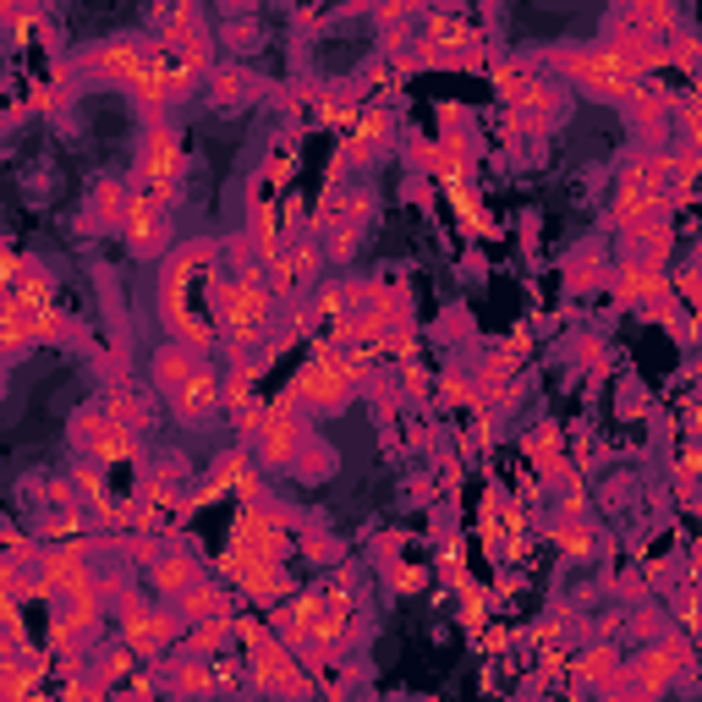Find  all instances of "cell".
I'll use <instances>...</instances> for the list:
<instances>
[{
  "mask_svg": "<svg viewBox=\"0 0 702 702\" xmlns=\"http://www.w3.org/2000/svg\"><path fill=\"white\" fill-rule=\"evenodd\" d=\"M565 72L581 77V88L598 94V99H626V94H637V66H631V55H620V50L565 55Z\"/></svg>",
  "mask_w": 702,
  "mask_h": 702,
  "instance_id": "cell-1",
  "label": "cell"
},
{
  "mask_svg": "<svg viewBox=\"0 0 702 702\" xmlns=\"http://www.w3.org/2000/svg\"><path fill=\"white\" fill-rule=\"evenodd\" d=\"M176 170H181V143L170 138L165 127H154L148 143H143V192L154 198V203H170L176 198Z\"/></svg>",
  "mask_w": 702,
  "mask_h": 702,
  "instance_id": "cell-2",
  "label": "cell"
},
{
  "mask_svg": "<svg viewBox=\"0 0 702 702\" xmlns=\"http://www.w3.org/2000/svg\"><path fill=\"white\" fill-rule=\"evenodd\" d=\"M214 302H220V324H226L237 340H253V335L264 329V318H270V296L259 291V281L226 285Z\"/></svg>",
  "mask_w": 702,
  "mask_h": 702,
  "instance_id": "cell-3",
  "label": "cell"
},
{
  "mask_svg": "<svg viewBox=\"0 0 702 702\" xmlns=\"http://www.w3.org/2000/svg\"><path fill=\"white\" fill-rule=\"evenodd\" d=\"M248 648H253V675H259V687H270V692H307V675L285 659L259 626H248Z\"/></svg>",
  "mask_w": 702,
  "mask_h": 702,
  "instance_id": "cell-4",
  "label": "cell"
},
{
  "mask_svg": "<svg viewBox=\"0 0 702 702\" xmlns=\"http://www.w3.org/2000/svg\"><path fill=\"white\" fill-rule=\"evenodd\" d=\"M127 642H133V653H143V659H154L170 637H176V620L170 615H154V609H143V604H127Z\"/></svg>",
  "mask_w": 702,
  "mask_h": 702,
  "instance_id": "cell-5",
  "label": "cell"
},
{
  "mask_svg": "<svg viewBox=\"0 0 702 702\" xmlns=\"http://www.w3.org/2000/svg\"><path fill=\"white\" fill-rule=\"evenodd\" d=\"M88 72H99V77H116V83H138L143 72H148V55H143L138 44H127V39H111L105 50H94L88 55Z\"/></svg>",
  "mask_w": 702,
  "mask_h": 702,
  "instance_id": "cell-6",
  "label": "cell"
},
{
  "mask_svg": "<svg viewBox=\"0 0 702 702\" xmlns=\"http://www.w3.org/2000/svg\"><path fill=\"white\" fill-rule=\"evenodd\" d=\"M170 390H176V396H170V401H176V412H181L187 422L209 418V412L220 407V396H214V379H209V374H198V368H187V374H181Z\"/></svg>",
  "mask_w": 702,
  "mask_h": 702,
  "instance_id": "cell-7",
  "label": "cell"
},
{
  "mask_svg": "<svg viewBox=\"0 0 702 702\" xmlns=\"http://www.w3.org/2000/svg\"><path fill=\"white\" fill-rule=\"evenodd\" d=\"M77 428H83V433H88V439H83V444H88V450H94V455H99V461H127V455H133V450H138V439H133V433H127V422L83 418V422H77Z\"/></svg>",
  "mask_w": 702,
  "mask_h": 702,
  "instance_id": "cell-8",
  "label": "cell"
},
{
  "mask_svg": "<svg viewBox=\"0 0 702 702\" xmlns=\"http://www.w3.org/2000/svg\"><path fill=\"white\" fill-rule=\"evenodd\" d=\"M159 214H165V203H154L148 192L133 203V214H127V237H133L138 253H154V248L165 242V220H159Z\"/></svg>",
  "mask_w": 702,
  "mask_h": 702,
  "instance_id": "cell-9",
  "label": "cell"
},
{
  "mask_svg": "<svg viewBox=\"0 0 702 702\" xmlns=\"http://www.w3.org/2000/svg\"><path fill=\"white\" fill-rule=\"evenodd\" d=\"M181 615H187V620H220V615H226V598H220L214 587H198V581H192V593H187Z\"/></svg>",
  "mask_w": 702,
  "mask_h": 702,
  "instance_id": "cell-10",
  "label": "cell"
},
{
  "mask_svg": "<svg viewBox=\"0 0 702 702\" xmlns=\"http://www.w3.org/2000/svg\"><path fill=\"white\" fill-rule=\"evenodd\" d=\"M154 581H159L165 593H176V587H192V581H198V570H192V560L170 555V560H159V570H154Z\"/></svg>",
  "mask_w": 702,
  "mask_h": 702,
  "instance_id": "cell-11",
  "label": "cell"
},
{
  "mask_svg": "<svg viewBox=\"0 0 702 702\" xmlns=\"http://www.w3.org/2000/svg\"><path fill=\"white\" fill-rule=\"evenodd\" d=\"M675 664H681L675 653H648V664H642V687H648V692H653V687H664Z\"/></svg>",
  "mask_w": 702,
  "mask_h": 702,
  "instance_id": "cell-12",
  "label": "cell"
},
{
  "mask_svg": "<svg viewBox=\"0 0 702 702\" xmlns=\"http://www.w3.org/2000/svg\"><path fill=\"white\" fill-rule=\"evenodd\" d=\"M170 687H181V692H209V687H214V675H209V670H198V664H181V670L170 675Z\"/></svg>",
  "mask_w": 702,
  "mask_h": 702,
  "instance_id": "cell-13",
  "label": "cell"
},
{
  "mask_svg": "<svg viewBox=\"0 0 702 702\" xmlns=\"http://www.w3.org/2000/svg\"><path fill=\"white\" fill-rule=\"evenodd\" d=\"M22 275H28V259L17 248H0V285H17Z\"/></svg>",
  "mask_w": 702,
  "mask_h": 702,
  "instance_id": "cell-14",
  "label": "cell"
},
{
  "mask_svg": "<svg viewBox=\"0 0 702 702\" xmlns=\"http://www.w3.org/2000/svg\"><path fill=\"white\" fill-rule=\"evenodd\" d=\"M0 626H6L11 637H22V615H17V604H11V598H0Z\"/></svg>",
  "mask_w": 702,
  "mask_h": 702,
  "instance_id": "cell-15",
  "label": "cell"
},
{
  "mask_svg": "<svg viewBox=\"0 0 702 702\" xmlns=\"http://www.w3.org/2000/svg\"><path fill=\"white\" fill-rule=\"evenodd\" d=\"M6 587H11V565H0V593H6Z\"/></svg>",
  "mask_w": 702,
  "mask_h": 702,
  "instance_id": "cell-16",
  "label": "cell"
}]
</instances>
